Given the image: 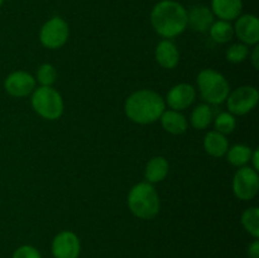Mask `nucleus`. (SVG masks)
Listing matches in <instances>:
<instances>
[{"instance_id": "obj_1", "label": "nucleus", "mask_w": 259, "mask_h": 258, "mask_svg": "<svg viewBox=\"0 0 259 258\" xmlns=\"http://www.w3.org/2000/svg\"><path fill=\"white\" fill-rule=\"evenodd\" d=\"M149 19L154 32L166 39L182 34L189 27L186 8L175 0H161L157 3Z\"/></svg>"}, {"instance_id": "obj_2", "label": "nucleus", "mask_w": 259, "mask_h": 258, "mask_svg": "<svg viewBox=\"0 0 259 258\" xmlns=\"http://www.w3.org/2000/svg\"><path fill=\"white\" fill-rule=\"evenodd\" d=\"M164 110V99L158 93L148 89L134 91L124 104V111L129 120L141 125H147L159 120Z\"/></svg>"}, {"instance_id": "obj_3", "label": "nucleus", "mask_w": 259, "mask_h": 258, "mask_svg": "<svg viewBox=\"0 0 259 258\" xmlns=\"http://www.w3.org/2000/svg\"><path fill=\"white\" fill-rule=\"evenodd\" d=\"M128 207L139 219L149 220L157 217L161 210V200L153 185L147 181L134 185L128 194Z\"/></svg>"}, {"instance_id": "obj_4", "label": "nucleus", "mask_w": 259, "mask_h": 258, "mask_svg": "<svg viewBox=\"0 0 259 258\" xmlns=\"http://www.w3.org/2000/svg\"><path fill=\"white\" fill-rule=\"evenodd\" d=\"M196 81L200 95L206 104L218 105L227 100L230 86L223 73L212 68H204L199 72Z\"/></svg>"}, {"instance_id": "obj_5", "label": "nucleus", "mask_w": 259, "mask_h": 258, "mask_svg": "<svg viewBox=\"0 0 259 258\" xmlns=\"http://www.w3.org/2000/svg\"><path fill=\"white\" fill-rule=\"evenodd\" d=\"M32 108L47 120H57L63 114V99L52 86H39L32 93Z\"/></svg>"}, {"instance_id": "obj_6", "label": "nucleus", "mask_w": 259, "mask_h": 258, "mask_svg": "<svg viewBox=\"0 0 259 258\" xmlns=\"http://www.w3.org/2000/svg\"><path fill=\"white\" fill-rule=\"evenodd\" d=\"M70 28L67 22L61 17H52L42 25L39 30V40L48 50H58L67 43Z\"/></svg>"}, {"instance_id": "obj_7", "label": "nucleus", "mask_w": 259, "mask_h": 258, "mask_svg": "<svg viewBox=\"0 0 259 258\" xmlns=\"http://www.w3.org/2000/svg\"><path fill=\"white\" fill-rule=\"evenodd\" d=\"M227 106L233 115H245L257 106L259 93L257 88L252 85H244L230 91L227 98Z\"/></svg>"}, {"instance_id": "obj_8", "label": "nucleus", "mask_w": 259, "mask_h": 258, "mask_svg": "<svg viewBox=\"0 0 259 258\" xmlns=\"http://www.w3.org/2000/svg\"><path fill=\"white\" fill-rule=\"evenodd\" d=\"M233 191L239 200L248 201L257 196L259 191V175L252 167H239L233 177Z\"/></svg>"}, {"instance_id": "obj_9", "label": "nucleus", "mask_w": 259, "mask_h": 258, "mask_svg": "<svg viewBox=\"0 0 259 258\" xmlns=\"http://www.w3.org/2000/svg\"><path fill=\"white\" fill-rule=\"evenodd\" d=\"M51 250L55 258H78L81 252L80 239L71 230H63L53 238Z\"/></svg>"}, {"instance_id": "obj_10", "label": "nucleus", "mask_w": 259, "mask_h": 258, "mask_svg": "<svg viewBox=\"0 0 259 258\" xmlns=\"http://www.w3.org/2000/svg\"><path fill=\"white\" fill-rule=\"evenodd\" d=\"M35 78L27 71H14L4 81V89L13 98H25L35 89Z\"/></svg>"}, {"instance_id": "obj_11", "label": "nucleus", "mask_w": 259, "mask_h": 258, "mask_svg": "<svg viewBox=\"0 0 259 258\" xmlns=\"http://www.w3.org/2000/svg\"><path fill=\"white\" fill-rule=\"evenodd\" d=\"M195 99H196V89L190 83L181 82L169 89L164 103L172 110L182 111L189 109L194 104Z\"/></svg>"}, {"instance_id": "obj_12", "label": "nucleus", "mask_w": 259, "mask_h": 258, "mask_svg": "<svg viewBox=\"0 0 259 258\" xmlns=\"http://www.w3.org/2000/svg\"><path fill=\"white\" fill-rule=\"evenodd\" d=\"M234 35L247 46H255L259 42V19L253 14H243L235 19Z\"/></svg>"}, {"instance_id": "obj_13", "label": "nucleus", "mask_w": 259, "mask_h": 258, "mask_svg": "<svg viewBox=\"0 0 259 258\" xmlns=\"http://www.w3.org/2000/svg\"><path fill=\"white\" fill-rule=\"evenodd\" d=\"M154 57L161 67L172 70L180 62V51L171 39H163L157 45Z\"/></svg>"}, {"instance_id": "obj_14", "label": "nucleus", "mask_w": 259, "mask_h": 258, "mask_svg": "<svg viewBox=\"0 0 259 258\" xmlns=\"http://www.w3.org/2000/svg\"><path fill=\"white\" fill-rule=\"evenodd\" d=\"M215 20L211 9L205 5H195L187 12V25L196 32H206Z\"/></svg>"}, {"instance_id": "obj_15", "label": "nucleus", "mask_w": 259, "mask_h": 258, "mask_svg": "<svg viewBox=\"0 0 259 258\" xmlns=\"http://www.w3.org/2000/svg\"><path fill=\"white\" fill-rule=\"evenodd\" d=\"M210 9L219 19L232 22L242 15L243 3L242 0H211Z\"/></svg>"}, {"instance_id": "obj_16", "label": "nucleus", "mask_w": 259, "mask_h": 258, "mask_svg": "<svg viewBox=\"0 0 259 258\" xmlns=\"http://www.w3.org/2000/svg\"><path fill=\"white\" fill-rule=\"evenodd\" d=\"M169 171V163L164 157L156 156L152 157L146 164L144 168V177L149 184H158L167 177Z\"/></svg>"}, {"instance_id": "obj_17", "label": "nucleus", "mask_w": 259, "mask_h": 258, "mask_svg": "<svg viewBox=\"0 0 259 258\" xmlns=\"http://www.w3.org/2000/svg\"><path fill=\"white\" fill-rule=\"evenodd\" d=\"M159 120H161L164 131L168 132L169 134H174V136L184 134L187 131V126H189L187 119L185 118L184 114H181V111L172 110V109L164 110Z\"/></svg>"}, {"instance_id": "obj_18", "label": "nucleus", "mask_w": 259, "mask_h": 258, "mask_svg": "<svg viewBox=\"0 0 259 258\" xmlns=\"http://www.w3.org/2000/svg\"><path fill=\"white\" fill-rule=\"evenodd\" d=\"M228 148H229V142H228L227 136L217 131L206 133L204 138V149L209 156L220 158L227 154Z\"/></svg>"}, {"instance_id": "obj_19", "label": "nucleus", "mask_w": 259, "mask_h": 258, "mask_svg": "<svg viewBox=\"0 0 259 258\" xmlns=\"http://www.w3.org/2000/svg\"><path fill=\"white\" fill-rule=\"evenodd\" d=\"M214 120V114L209 104H200L192 110L190 123L197 131L206 129Z\"/></svg>"}, {"instance_id": "obj_20", "label": "nucleus", "mask_w": 259, "mask_h": 258, "mask_svg": "<svg viewBox=\"0 0 259 258\" xmlns=\"http://www.w3.org/2000/svg\"><path fill=\"white\" fill-rule=\"evenodd\" d=\"M253 149L245 144H234L230 148H228L227 159L232 166L234 167H244L245 164L250 162Z\"/></svg>"}, {"instance_id": "obj_21", "label": "nucleus", "mask_w": 259, "mask_h": 258, "mask_svg": "<svg viewBox=\"0 0 259 258\" xmlns=\"http://www.w3.org/2000/svg\"><path fill=\"white\" fill-rule=\"evenodd\" d=\"M210 37L214 42L224 45L228 43L233 37H234V28H233L232 23L228 20H214L211 27L209 28Z\"/></svg>"}, {"instance_id": "obj_22", "label": "nucleus", "mask_w": 259, "mask_h": 258, "mask_svg": "<svg viewBox=\"0 0 259 258\" xmlns=\"http://www.w3.org/2000/svg\"><path fill=\"white\" fill-rule=\"evenodd\" d=\"M242 225L248 234L254 239L259 238V209L257 206L248 207L242 214Z\"/></svg>"}, {"instance_id": "obj_23", "label": "nucleus", "mask_w": 259, "mask_h": 258, "mask_svg": "<svg viewBox=\"0 0 259 258\" xmlns=\"http://www.w3.org/2000/svg\"><path fill=\"white\" fill-rule=\"evenodd\" d=\"M235 126H237V119H235V115H233L229 111H223L215 116L214 128L219 133L227 136L234 132Z\"/></svg>"}, {"instance_id": "obj_24", "label": "nucleus", "mask_w": 259, "mask_h": 258, "mask_svg": "<svg viewBox=\"0 0 259 258\" xmlns=\"http://www.w3.org/2000/svg\"><path fill=\"white\" fill-rule=\"evenodd\" d=\"M34 78L40 83V86H52L57 80V71L51 63H43L38 67Z\"/></svg>"}, {"instance_id": "obj_25", "label": "nucleus", "mask_w": 259, "mask_h": 258, "mask_svg": "<svg viewBox=\"0 0 259 258\" xmlns=\"http://www.w3.org/2000/svg\"><path fill=\"white\" fill-rule=\"evenodd\" d=\"M227 60L232 63H240L249 56V46L244 43H234L227 50Z\"/></svg>"}, {"instance_id": "obj_26", "label": "nucleus", "mask_w": 259, "mask_h": 258, "mask_svg": "<svg viewBox=\"0 0 259 258\" xmlns=\"http://www.w3.org/2000/svg\"><path fill=\"white\" fill-rule=\"evenodd\" d=\"M12 258H42L40 252L35 247L29 244L20 245L14 250Z\"/></svg>"}, {"instance_id": "obj_27", "label": "nucleus", "mask_w": 259, "mask_h": 258, "mask_svg": "<svg viewBox=\"0 0 259 258\" xmlns=\"http://www.w3.org/2000/svg\"><path fill=\"white\" fill-rule=\"evenodd\" d=\"M248 255L249 258H259V240L254 239L252 244L248 247Z\"/></svg>"}, {"instance_id": "obj_28", "label": "nucleus", "mask_w": 259, "mask_h": 258, "mask_svg": "<svg viewBox=\"0 0 259 258\" xmlns=\"http://www.w3.org/2000/svg\"><path fill=\"white\" fill-rule=\"evenodd\" d=\"M249 55H250V61H252L253 67H254L255 70H258L259 68V47H258V45L254 46L252 53H249Z\"/></svg>"}, {"instance_id": "obj_29", "label": "nucleus", "mask_w": 259, "mask_h": 258, "mask_svg": "<svg viewBox=\"0 0 259 258\" xmlns=\"http://www.w3.org/2000/svg\"><path fill=\"white\" fill-rule=\"evenodd\" d=\"M250 163H252V168L255 169V171L258 172V169H259V151H258V148H255L254 151H253L252 157H250Z\"/></svg>"}, {"instance_id": "obj_30", "label": "nucleus", "mask_w": 259, "mask_h": 258, "mask_svg": "<svg viewBox=\"0 0 259 258\" xmlns=\"http://www.w3.org/2000/svg\"><path fill=\"white\" fill-rule=\"evenodd\" d=\"M3 3H4V0H0V8H2V5H3Z\"/></svg>"}]
</instances>
